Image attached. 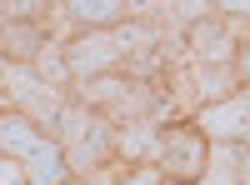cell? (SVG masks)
<instances>
[{
  "label": "cell",
  "mask_w": 250,
  "mask_h": 185,
  "mask_svg": "<svg viewBox=\"0 0 250 185\" xmlns=\"http://www.w3.org/2000/svg\"><path fill=\"white\" fill-rule=\"evenodd\" d=\"M155 165L165 170V180L175 185H200L205 165H210V140L195 120H175V125L160 130V160Z\"/></svg>",
  "instance_id": "6da1fadb"
},
{
  "label": "cell",
  "mask_w": 250,
  "mask_h": 185,
  "mask_svg": "<svg viewBox=\"0 0 250 185\" xmlns=\"http://www.w3.org/2000/svg\"><path fill=\"white\" fill-rule=\"evenodd\" d=\"M65 65H70L75 80L125 70V45H120L115 30H75V35L65 40Z\"/></svg>",
  "instance_id": "7a4b0ae2"
},
{
  "label": "cell",
  "mask_w": 250,
  "mask_h": 185,
  "mask_svg": "<svg viewBox=\"0 0 250 185\" xmlns=\"http://www.w3.org/2000/svg\"><path fill=\"white\" fill-rule=\"evenodd\" d=\"M190 120L205 130V140H210V145H225V140H235V145H240V140L250 135V85H240L235 95H225V100L200 105Z\"/></svg>",
  "instance_id": "3957f363"
},
{
  "label": "cell",
  "mask_w": 250,
  "mask_h": 185,
  "mask_svg": "<svg viewBox=\"0 0 250 185\" xmlns=\"http://www.w3.org/2000/svg\"><path fill=\"white\" fill-rule=\"evenodd\" d=\"M185 45H190V60H210V65H225L240 50V30L220 15H205L195 25H185Z\"/></svg>",
  "instance_id": "277c9868"
},
{
  "label": "cell",
  "mask_w": 250,
  "mask_h": 185,
  "mask_svg": "<svg viewBox=\"0 0 250 185\" xmlns=\"http://www.w3.org/2000/svg\"><path fill=\"white\" fill-rule=\"evenodd\" d=\"M160 130L155 120H130V125H115V160L120 165H155L160 160Z\"/></svg>",
  "instance_id": "5b68a950"
},
{
  "label": "cell",
  "mask_w": 250,
  "mask_h": 185,
  "mask_svg": "<svg viewBox=\"0 0 250 185\" xmlns=\"http://www.w3.org/2000/svg\"><path fill=\"white\" fill-rule=\"evenodd\" d=\"M25 175H30V185H75V170H70V160H65V145H60L55 135H45L25 155Z\"/></svg>",
  "instance_id": "8992f818"
},
{
  "label": "cell",
  "mask_w": 250,
  "mask_h": 185,
  "mask_svg": "<svg viewBox=\"0 0 250 185\" xmlns=\"http://www.w3.org/2000/svg\"><path fill=\"white\" fill-rule=\"evenodd\" d=\"M50 40L55 35H50L45 20H5L0 25V55L5 60H35Z\"/></svg>",
  "instance_id": "52a82bcc"
},
{
  "label": "cell",
  "mask_w": 250,
  "mask_h": 185,
  "mask_svg": "<svg viewBox=\"0 0 250 185\" xmlns=\"http://www.w3.org/2000/svg\"><path fill=\"white\" fill-rule=\"evenodd\" d=\"M190 80H195V100L200 105H210V100H225L235 95L245 80L235 70V60H225V65H210V60H190Z\"/></svg>",
  "instance_id": "ba28073f"
},
{
  "label": "cell",
  "mask_w": 250,
  "mask_h": 185,
  "mask_svg": "<svg viewBox=\"0 0 250 185\" xmlns=\"http://www.w3.org/2000/svg\"><path fill=\"white\" fill-rule=\"evenodd\" d=\"M40 140H45V130H40L25 110H15V105L0 110V155H20V160H25Z\"/></svg>",
  "instance_id": "9c48e42d"
},
{
  "label": "cell",
  "mask_w": 250,
  "mask_h": 185,
  "mask_svg": "<svg viewBox=\"0 0 250 185\" xmlns=\"http://www.w3.org/2000/svg\"><path fill=\"white\" fill-rule=\"evenodd\" d=\"M60 5L70 10L75 30H115L120 20H130L125 0H60Z\"/></svg>",
  "instance_id": "30bf717a"
},
{
  "label": "cell",
  "mask_w": 250,
  "mask_h": 185,
  "mask_svg": "<svg viewBox=\"0 0 250 185\" xmlns=\"http://www.w3.org/2000/svg\"><path fill=\"white\" fill-rule=\"evenodd\" d=\"M200 185H240V145L235 140L210 145V165H205Z\"/></svg>",
  "instance_id": "8fae6325"
},
{
  "label": "cell",
  "mask_w": 250,
  "mask_h": 185,
  "mask_svg": "<svg viewBox=\"0 0 250 185\" xmlns=\"http://www.w3.org/2000/svg\"><path fill=\"white\" fill-rule=\"evenodd\" d=\"M30 65H35V75L45 80V85H55V90L75 85V75H70V65H65V45H60V40H50V45L30 60Z\"/></svg>",
  "instance_id": "7c38bea8"
},
{
  "label": "cell",
  "mask_w": 250,
  "mask_h": 185,
  "mask_svg": "<svg viewBox=\"0 0 250 185\" xmlns=\"http://www.w3.org/2000/svg\"><path fill=\"white\" fill-rule=\"evenodd\" d=\"M50 10H55V0H0L5 20H45Z\"/></svg>",
  "instance_id": "4fadbf2b"
},
{
  "label": "cell",
  "mask_w": 250,
  "mask_h": 185,
  "mask_svg": "<svg viewBox=\"0 0 250 185\" xmlns=\"http://www.w3.org/2000/svg\"><path fill=\"white\" fill-rule=\"evenodd\" d=\"M115 185H165V170L160 165H125L115 175Z\"/></svg>",
  "instance_id": "5bb4252c"
},
{
  "label": "cell",
  "mask_w": 250,
  "mask_h": 185,
  "mask_svg": "<svg viewBox=\"0 0 250 185\" xmlns=\"http://www.w3.org/2000/svg\"><path fill=\"white\" fill-rule=\"evenodd\" d=\"M0 185H30L25 160H20V155H0Z\"/></svg>",
  "instance_id": "9a60e30c"
},
{
  "label": "cell",
  "mask_w": 250,
  "mask_h": 185,
  "mask_svg": "<svg viewBox=\"0 0 250 185\" xmlns=\"http://www.w3.org/2000/svg\"><path fill=\"white\" fill-rule=\"evenodd\" d=\"M210 5H215V15H220V20H235V15H240V20H250V0H210Z\"/></svg>",
  "instance_id": "2e32d148"
},
{
  "label": "cell",
  "mask_w": 250,
  "mask_h": 185,
  "mask_svg": "<svg viewBox=\"0 0 250 185\" xmlns=\"http://www.w3.org/2000/svg\"><path fill=\"white\" fill-rule=\"evenodd\" d=\"M235 70H240V80L250 85V30L240 35V50H235Z\"/></svg>",
  "instance_id": "e0dca14e"
},
{
  "label": "cell",
  "mask_w": 250,
  "mask_h": 185,
  "mask_svg": "<svg viewBox=\"0 0 250 185\" xmlns=\"http://www.w3.org/2000/svg\"><path fill=\"white\" fill-rule=\"evenodd\" d=\"M240 185H250V145H240Z\"/></svg>",
  "instance_id": "ac0fdd59"
},
{
  "label": "cell",
  "mask_w": 250,
  "mask_h": 185,
  "mask_svg": "<svg viewBox=\"0 0 250 185\" xmlns=\"http://www.w3.org/2000/svg\"><path fill=\"white\" fill-rule=\"evenodd\" d=\"M0 110H10V95H5V85H0Z\"/></svg>",
  "instance_id": "d6986e66"
},
{
  "label": "cell",
  "mask_w": 250,
  "mask_h": 185,
  "mask_svg": "<svg viewBox=\"0 0 250 185\" xmlns=\"http://www.w3.org/2000/svg\"><path fill=\"white\" fill-rule=\"evenodd\" d=\"M240 145H250V135H245V140H240Z\"/></svg>",
  "instance_id": "ffe728a7"
},
{
  "label": "cell",
  "mask_w": 250,
  "mask_h": 185,
  "mask_svg": "<svg viewBox=\"0 0 250 185\" xmlns=\"http://www.w3.org/2000/svg\"><path fill=\"white\" fill-rule=\"evenodd\" d=\"M165 185H175V180H165Z\"/></svg>",
  "instance_id": "44dd1931"
}]
</instances>
